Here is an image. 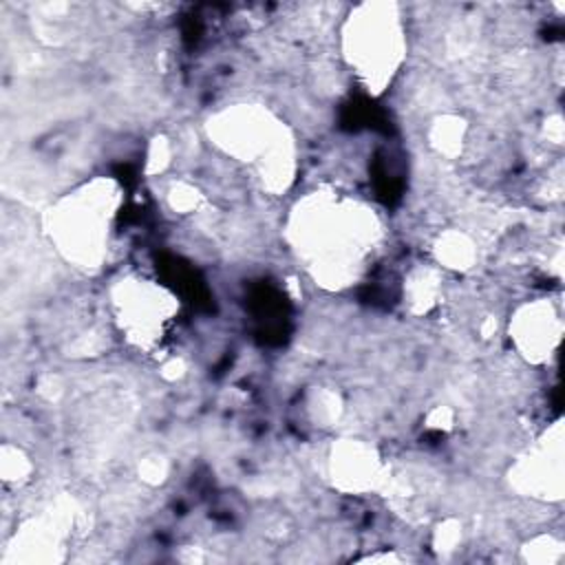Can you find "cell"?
Segmentation results:
<instances>
[{"mask_svg": "<svg viewBox=\"0 0 565 565\" xmlns=\"http://www.w3.org/2000/svg\"><path fill=\"white\" fill-rule=\"evenodd\" d=\"M296 249L331 287L347 285L362 269V256L377 236L371 210L333 196L307 199L291 221Z\"/></svg>", "mask_w": 565, "mask_h": 565, "instance_id": "1", "label": "cell"}, {"mask_svg": "<svg viewBox=\"0 0 565 565\" xmlns=\"http://www.w3.org/2000/svg\"><path fill=\"white\" fill-rule=\"evenodd\" d=\"M344 55L369 90H382L404 55V33L395 7H360L344 26Z\"/></svg>", "mask_w": 565, "mask_h": 565, "instance_id": "2", "label": "cell"}, {"mask_svg": "<svg viewBox=\"0 0 565 565\" xmlns=\"http://www.w3.org/2000/svg\"><path fill=\"white\" fill-rule=\"evenodd\" d=\"M110 190H95L88 196V188L77 192L75 196L62 201L49 214V232L55 241L57 249L68 258H75L84 267H95L102 258V247L108 243V221L110 205L104 207V199H108Z\"/></svg>", "mask_w": 565, "mask_h": 565, "instance_id": "3", "label": "cell"}, {"mask_svg": "<svg viewBox=\"0 0 565 565\" xmlns=\"http://www.w3.org/2000/svg\"><path fill=\"white\" fill-rule=\"evenodd\" d=\"M115 305L121 327H126L130 338L139 344H148L157 335L161 338V331L174 311L172 298L161 287H152L143 280H126L115 294Z\"/></svg>", "mask_w": 565, "mask_h": 565, "instance_id": "4", "label": "cell"}, {"mask_svg": "<svg viewBox=\"0 0 565 565\" xmlns=\"http://www.w3.org/2000/svg\"><path fill=\"white\" fill-rule=\"evenodd\" d=\"M516 340L519 347L525 351L523 355H527L530 360H543L547 355V349L552 344V338L556 340L558 335L552 331V324L556 320V316L552 313V309L543 302H536L532 307H527L525 311H521L516 316Z\"/></svg>", "mask_w": 565, "mask_h": 565, "instance_id": "5", "label": "cell"}, {"mask_svg": "<svg viewBox=\"0 0 565 565\" xmlns=\"http://www.w3.org/2000/svg\"><path fill=\"white\" fill-rule=\"evenodd\" d=\"M31 472V461L26 459V455L15 448L4 444L2 448V479L9 483H22L29 479Z\"/></svg>", "mask_w": 565, "mask_h": 565, "instance_id": "6", "label": "cell"}]
</instances>
